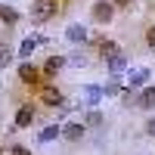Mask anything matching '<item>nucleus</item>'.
I'll return each instance as SVG.
<instances>
[{"instance_id":"5","label":"nucleus","mask_w":155,"mask_h":155,"mask_svg":"<svg viewBox=\"0 0 155 155\" xmlns=\"http://www.w3.org/2000/svg\"><path fill=\"white\" fill-rule=\"evenodd\" d=\"M31 121H34V106L31 102H25V106H19V112H16V130H22V127H31Z\"/></svg>"},{"instance_id":"9","label":"nucleus","mask_w":155,"mask_h":155,"mask_svg":"<svg viewBox=\"0 0 155 155\" xmlns=\"http://www.w3.org/2000/svg\"><path fill=\"white\" fill-rule=\"evenodd\" d=\"M37 47H41V37H37V34H28V37L22 41V47H19V59H31V53H34Z\"/></svg>"},{"instance_id":"4","label":"nucleus","mask_w":155,"mask_h":155,"mask_svg":"<svg viewBox=\"0 0 155 155\" xmlns=\"http://www.w3.org/2000/svg\"><path fill=\"white\" fill-rule=\"evenodd\" d=\"M102 62L109 65V71H112V74H121V71L127 68V53H124V50H112V53L102 59Z\"/></svg>"},{"instance_id":"25","label":"nucleus","mask_w":155,"mask_h":155,"mask_svg":"<svg viewBox=\"0 0 155 155\" xmlns=\"http://www.w3.org/2000/svg\"><path fill=\"white\" fill-rule=\"evenodd\" d=\"M0 155H3V143H0Z\"/></svg>"},{"instance_id":"1","label":"nucleus","mask_w":155,"mask_h":155,"mask_svg":"<svg viewBox=\"0 0 155 155\" xmlns=\"http://www.w3.org/2000/svg\"><path fill=\"white\" fill-rule=\"evenodd\" d=\"M56 9H59L56 0H34V3H31V22L44 25V22H50L56 16Z\"/></svg>"},{"instance_id":"20","label":"nucleus","mask_w":155,"mask_h":155,"mask_svg":"<svg viewBox=\"0 0 155 155\" xmlns=\"http://www.w3.org/2000/svg\"><path fill=\"white\" fill-rule=\"evenodd\" d=\"M118 93H121L118 84H106V87H102V96H118Z\"/></svg>"},{"instance_id":"7","label":"nucleus","mask_w":155,"mask_h":155,"mask_svg":"<svg viewBox=\"0 0 155 155\" xmlns=\"http://www.w3.org/2000/svg\"><path fill=\"white\" fill-rule=\"evenodd\" d=\"M137 109H155V87H140V96H137Z\"/></svg>"},{"instance_id":"14","label":"nucleus","mask_w":155,"mask_h":155,"mask_svg":"<svg viewBox=\"0 0 155 155\" xmlns=\"http://www.w3.org/2000/svg\"><path fill=\"white\" fill-rule=\"evenodd\" d=\"M84 99L90 102V106H96V102L102 99V87H99V84H87V87H84Z\"/></svg>"},{"instance_id":"19","label":"nucleus","mask_w":155,"mask_h":155,"mask_svg":"<svg viewBox=\"0 0 155 155\" xmlns=\"http://www.w3.org/2000/svg\"><path fill=\"white\" fill-rule=\"evenodd\" d=\"M65 62H71L74 68H84V56H81V53H71V56H65Z\"/></svg>"},{"instance_id":"16","label":"nucleus","mask_w":155,"mask_h":155,"mask_svg":"<svg viewBox=\"0 0 155 155\" xmlns=\"http://www.w3.org/2000/svg\"><path fill=\"white\" fill-rule=\"evenodd\" d=\"M102 121H106V118H102V112H99V109H90L84 124H87V127H102Z\"/></svg>"},{"instance_id":"13","label":"nucleus","mask_w":155,"mask_h":155,"mask_svg":"<svg viewBox=\"0 0 155 155\" xmlns=\"http://www.w3.org/2000/svg\"><path fill=\"white\" fill-rule=\"evenodd\" d=\"M146 81H149V68H140V71H134V74H130V81H127V90H140Z\"/></svg>"},{"instance_id":"23","label":"nucleus","mask_w":155,"mask_h":155,"mask_svg":"<svg viewBox=\"0 0 155 155\" xmlns=\"http://www.w3.org/2000/svg\"><path fill=\"white\" fill-rule=\"evenodd\" d=\"M146 134H149V137H155V118H149V121H146Z\"/></svg>"},{"instance_id":"17","label":"nucleus","mask_w":155,"mask_h":155,"mask_svg":"<svg viewBox=\"0 0 155 155\" xmlns=\"http://www.w3.org/2000/svg\"><path fill=\"white\" fill-rule=\"evenodd\" d=\"M112 50H118V44H115V41H109V37H99V56L106 59Z\"/></svg>"},{"instance_id":"18","label":"nucleus","mask_w":155,"mask_h":155,"mask_svg":"<svg viewBox=\"0 0 155 155\" xmlns=\"http://www.w3.org/2000/svg\"><path fill=\"white\" fill-rule=\"evenodd\" d=\"M9 59H12L9 47H6V44H0V68H3V65H9Z\"/></svg>"},{"instance_id":"21","label":"nucleus","mask_w":155,"mask_h":155,"mask_svg":"<svg viewBox=\"0 0 155 155\" xmlns=\"http://www.w3.org/2000/svg\"><path fill=\"white\" fill-rule=\"evenodd\" d=\"M9 155H31V149H25V146H19V143H12V146H9Z\"/></svg>"},{"instance_id":"15","label":"nucleus","mask_w":155,"mask_h":155,"mask_svg":"<svg viewBox=\"0 0 155 155\" xmlns=\"http://www.w3.org/2000/svg\"><path fill=\"white\" fill-rule=\"evenodd\" d=\"M59 134H62V127H59V124H50V127H44V130H41V137H37V140H41V143H53V140H59Z\"/></svg>"},{"instance_id":"2","label":"nucleus","mask_w":155,"mask_h":155,"mask_svg":"<svg viewBox=\"0 0 155 155\" xmlns=\"http://www.w3.org/2000/svg\"><path fill=\"white\" fill-rule=\"evenodd\" d=\"M90 16H93V22H99V25H109L115 19V3L112 0H96L93 9H90Z\"/></svg>"},{"instance_id":"10","label":"nucleus","mask_w":155,"mask_h":155,"mask_svg":"<svg viewBox=\"0 0 155 155\" xmlns=\"http://www.w3.org/2000/svg\"><path fill=\"white\" fill-rule=\"evenodd\" d=\"M41 102H44V106H62V90H56V87H41Z\"/></svg>"},{"instance_id":"12","label":"nucleus","mask_w":155,"mask_h":155,"mask_svg":"<svg viewBox=\"0 0 155 155\" xmlns=\"http://www.w3.org/2000/svg\"><path fill=\"white\" fill-rule=\"evenodd\" d=\"M0 22H3V25H16V22H19V12L12 9V6L6 3V0L0 3Z\"/></svg>"},{"instance_id":"22","label":"nucleus","mask_w":155,"mask_h":155,"mask_svg":"<svg viewBox=\"0 0 155 155\" xmlns=\"http://www.w3.org/2000/svg\"><path fill=\"white\" fill-rule=\"evenodd\" d=\"M146 44H149V50L155 53V25H152V28L146 31Z\"/></svg>"},{"instance_id":"24","label":"nucleus","mask_w":155,"mask_h":155,"mask_svg":"<svg viewBox=\"0 0 155 155\" xmlns=\"http://www.w3.org/2000/svg\"><path fill=\"white\" fill-rule=\"evenodd\" d=\"M115 6H130V0H112Z\"/></svg>"},{"instance_id":"8","label":"nucleus","mask_w":155,"mask_h":155,"mask_svg":"<svg viewBox=\"0 0 155 155\" xmlns=\"http://www.w3.org/2000/svg\"><path fill=\"white\" fill-rule=\"evenodd\" d=\"M37 78H41V74H37V68L28 65V59H22V65H19V81H22V84H28V87H34V84H37Z\"/></svg>"},{"instance_id":"3","label":"nucleus","mask_w":155,"mask_h":155,"mask_svg":"<svg viewBox=\"0 0 155 155\" xmlns=\"http://www.w3.org/2000/svg\"><path fill=\"white\" fill-rule=\"evenodd\" d=\"M84 134H87V124L84 121H68L65 127H62V140H68V143H81L84 140Z\"/></svg>"},{"instance_id":"6","label":"nucleus","mask_w":155,"mask_h":155,"mask_svg":"<svg viewBox=\"0 0 155 155\" xmlns=\"http://www.w3.org/2000/svg\"><path fill=\"white\" fill-rule=\"evenodd\" d=\"M65 41L68 44H74V47H81V44H87V28H84V25H68V28H65Z\"/></svg>"},{"instance_id":"11","label":"nucleus","mask_w":155,"mask_h":155,"mask_svg":"<svg viewBox=\"0 0 155 155\" xmlns=\"http://www.w3.org/2000/svg\"><path fill=\"white\" fill-rule=\"evenodd\" d=\"M65 68V56H47V62H44V74H56V71H62Z\"/></svg>"}]
</instances>
